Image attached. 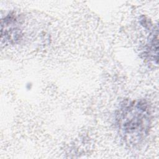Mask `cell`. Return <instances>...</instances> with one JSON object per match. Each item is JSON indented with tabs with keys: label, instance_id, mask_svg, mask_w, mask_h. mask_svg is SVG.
Masks as SVG:
<instances>
[{
	"label": "cell",
	"instance_id": "cell-1",
	"mask_svg": "<svg viewBox=\"0 0 159 159\" xmlns=\"http://www.w3.org/2000/svg\"><path fill=\"white\" fill-rule=\"evenodd\" d=\"M119 134L124 142L130 145L141 143L148 135L151 124V113L143 100L124 103L117 114Z\"/></svg>",
	"mask_w": 159,
	"mask_h": 159
}]
</instances>
